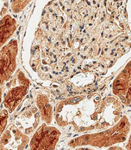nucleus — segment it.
Masks as SVG:
<instances>
[{
	"instance_id": "obj_1",
	"label": "nucleus",
	"mask_w": 131,
	"mask_h": 150,
	"mask_svg": "<svg viewBox=\"0 0 131 150\" xmlns=\"http://www.w3.org/2000/svg\"><path fill=\"white\" fill-rule=\"evenodd\" d=\"M122 116V104L115 96L78 95L60 100L54 111L58 126H73L77 132L104 130L115 125Z\"/></svg>"
},
{
	"instance_id": "obj_2",
	"label": "nucleus",
	"mask_w": 131,
	"mask_h": 150,
	"mask_svg": "<svg viewBox=\"0 0 131 150\" xmlns=\"http://www.w3.org/2000/svg\"><path fill=\"white\" fill-rule=\"evenodd\" d=\"M130 132V123L128 117L122 116L119 121L106 129L87 133L72 139L67 145L72 149L79 147H92L96 149H108L128 140Z\"/></svg>"
},
{
	"instance_id": "obj_3",
	"label": "nucleus",
	"mask_w": 131,
	"mask_h": 150,
	"mask_svg": "<svg viewBox=\"0 0 131 150\" xmlns=\"http://www.w3.org/2000/svg\"><path fill=\"white\" fill-rule=\"evenodd\" d=\"M30 81L21 69H17L7 83L4 105L9 113L13 112L28 93Z\"/></svg>"
},
{
	"instance_id": "obj_4",
	"label": "nucleus",
	"mask_w": 131,
	"mask_h": 150,
	"mask_svg": "<svg viewBox=\"0 0 131 150\" xmlns=\"http://www.w3.org/2000/svg\"><path fill=\"white\" fill-rule=\"evenodd\" d=\"M60 136L58 128L42 124L29 139V150H55Z\"/></svg>"
},
{
	"instance_id": "obj_5",
	"label": "nucleus",
	"mask_w": 131,
	"mask_h": 150,
	"mask_svg": "<svg viewBox=\"0 0 131 150\" xmlns=\"http://www.w3.org/2000/svg\"><path fill=\"white\" fill-rule=\"evenodd\" d=\"M18 44L16 40H10L0 49V86L11 80L16 69Z\"/></svg>"
},
{
	"instance_id": "obj_6",
	"label": "nucleus",
	"mask_w": 131,
	"mask_h": 150,
	"mask_svg": "<svg viewBox=\"0 0 131 150\" xmlns=\"http://www.w3.org/2000/svg\"><path fill=\"white\" fill-rule=\"evenodd\" d=\"M131 68L130 62L129 61L125 67L119 72L114 79L112 84V93L120 102L125 106H130L131 104Z\"/></svg>"
},
{
	"instance_id": "obj_7",
	"label": "nucleus",
	"mask_w": 131,
	"mask_h": 150,
	"mask_svg": "<svg viewBox=\"0 0 131 150\" xmlns=\"http://www.w3.org/2000/svg\"><path fill=\"white\" fill-rule=\"evenodd\" d=\"M29 136L12 124L0 137V150H24L29 145Z\"/></svg>"
},
{
	"instance_id": "obj_8",
	"label": "nucleus",
	"mask_w": 131,
	"mask_h": 150,
	"mask_svg": "<svg viewBox=\"0 0 131 150\" xmlns=\"http://www.w3.org/2000/svg\"><path fill=\"white\" fill-rule=\"evenodd\" d=\"M41 116L36 105H31L25 109L24 112L16 118L15 125L24 134L31 136L35 133L41 125Z\"/></svg>"
},
{
	"instance_id": "obj_9",
	"label": "nucleus",
	"mask_w": 131,
	"mask_h": 150,
	"mask_svg": "<svg viewBox=\"0 0 131 150\" xmlns=\"http://www.w3.org/2000/svg\"><path fill=\"white\" fill-rule=\"evenodd\" d=\"M36 104L42 121L46 125H50L54 118V107L50 102L49 97L43 93H38L36 95Z\"/></svg>"
},
{
	"instance_id": "obj_10",
	"label": "nucleus",
	"mask_w": 131,
	"mask_h": 150,
	"mask_svg": "<svg viewBox=\"0 0 131 150\" xmlns=\"http://www.w3.org/2000/svg\"><path fill=\"white\" fill-rule=\"evenodd\" d=\"M16 29V21L10 15L0 19V49L7 44Z\"/></svg>"
},
{
	"instance_id": "obj_11",
	"label": "nucleus",
	"mask_w": 131,
	"mask_h": 150,
	"mask_svg": "<svg viewBox=\"0 0 131 150\" xmlns=\"http://www.w3.org/2000/svg\"><path fill=\"white\" fill-rule=\"evenodd\" d=\"M9 120V112L6 109H3L0 112V137L6 129Z\"/></svg>"
},
{
	"instance_id": "obj_12",
	"label": "nucleus",
	"mask_w": 131,
	"mask_h": 150,
	"mask_svg": "<svg viewBox=\"0 0 131 150\" xmlns=\"http://www.w3.org/2000/svg\"><path fill=\"white\" fill-rule=\"evenodd\" d=\"M30 3V1H12L11 10L14 13H19L22 11L26 6Z\"/></svg>"
},
{
	"instance_id": "obj_13",
	"label": "nucleus",
	"mask_w": 131,
	"mask_h": 150,
	"mask_svg": "<svg viewBox=\"0 0 131 150\" xmlns=\"http://www.w3.org/2000/svg\"><path fill=\"white\" fill-rule=\"evenodd\" d=\"M73 150H124L122 147H120L118 145H115V146H112V147H110L108 149H96V148H92V147H79V148H76Z\"/></svg>"
},
{
	"instance_id": "obj_14",
	"label": "nucleus",
	"mask_w": 131,
	"mask_h": 150,
	"mask_svg": "<svg viewBox=\"0 0 131 150\" xmlns=\"http://www.w3.org/2000/svg\"><path fill=\"white\" fill-rule=\"evenodd\" d=\"M9 4V1H0V19L7 15Z\"/></svg>"
},
{
	"instance_id": "obj_15",
	"label": "nucleus",
	"mask_w": 131,
	"mask_h": 150,
	"mask_svg": "<svg viewBox=\"0 0 131 150\" xmlns=\"http://www.w3.org/2000/svg\"><path fill=\"white\" fill-rule=\"evenodd\" d=\"M130 138H128V142H127V147H126V149H127V150H130Z\"/></svg>"
},
{
	"instance_id": "obj_16",
	"label": "nucleus",
	"mask_w": 131,
	"mask_h": 150,
	"mask_svg": "<svg viewBox=\"0 0 131 150\" xmlns=\"http://www.w3.org/2000/svg\"><path fill=\"white\" fill-rule=\"evenodd\" d=\"M1 102H2V88L0 86V104H1Z\"/></svg>"
}]
</instances>
